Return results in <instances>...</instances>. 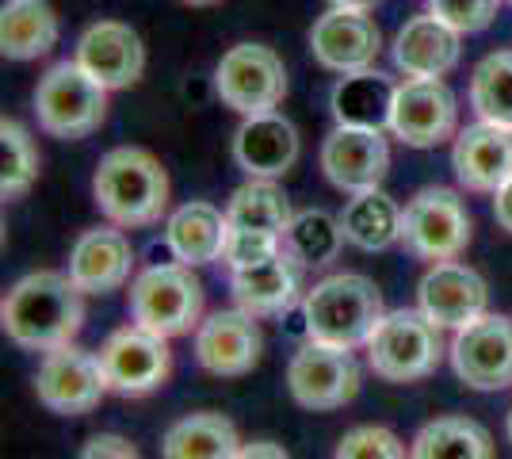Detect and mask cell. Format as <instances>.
<instances>
[{"instance_id": "1", "label": "cell", "mask_w": 512, "mask_h": 459, "mask_svg": "<svg viewBox=\"0 0 512 459\" xmlns=\"http://www.w3.org/2000/svg\"><path fill=\"white\" fill-rule=\"evenodd\" d=\"M0 326L8 341L31 352L73 345L77 329L85 326V291L69 280V272H31L8 287Z\"/></svg>"}, {"instance_id": "2", "label": "cell", "mask_w": 512, "mask_h": 459, "mask_svg": "<svg viewBox=\"0 0 512 459\" xmlns=\"http://www.w3.org/2000/svg\"><path fill=\"white\" fill-rule=\"evenodd\" d=\"M169 173L165 165L142 146H115L100 157L96 176H92V196L104 211L107 222L138 230L153 226L169 211Z\"/></svg>"}, {"instance_id": "3", "label": "cell", "mask_w": 512, "mask_h": 459, "mask_svg": "<svg viewBox=\"0 0 512 459\" xmlns=\"http://www.w3.org/2000/svg\"><path fill=\"white\" fill-rule=\"evenodd\" d=\"M299 314L310 341L367 349L371 333L386 318V306L375 280H367L360 272H333L314 287H306Z\"/></svg>"}, {"instance_id": "4", "label": "cell", "mask_w": 512, "mask_h": 459, "mask_svg": "<svg viewBox=\"0 0 512 459\" xmlns=\"http://www.w3.org/2000/svg\"><path fill=\"white\" fill-rule=\"evenodd\" d=\"M130 318L161 337L192 333L203 322V284L192 264H150L130 280Z\"/></svg>"}, {"instance_id": "5", "label": "cell", "mask_w": 512, "mask_h": 459, "mask_svg": "<svg viewBox=\"0 0 512 459\" xmlns=\"http://www.w3.org/2000/svg\"><path fill=\"white\" fill-rule=\"evenodd\" d=\"M440 326L425 310H386V318L367 341V364L386 383H417L444 360Z\"/></svg>"}, {"instance_id": "6", "label": "cell", "mask_w": 512, "mask_h": 459, "mask_svg": "<svg viewBox=\"0 0 512 459\" xmlns=\"http://www.w3.org/2000/svg\"><path fill=\"white\" fill-rule=\"evenodd\" d=\"M474 238L467 199L455 188L428 184L402 207V245L421 261H459Z\"/></svg>"}, {"instance_id": "7", "label": "cell", "mask_w": 512, "mask_h": 459, "mask_svg": "<svg viewBox=\"0 0 512 459\" xmlns=\"http://www.w3.org/2000/svg\"><path fill=\"white\" fill-rule=\"evenodd\" d=\"M35 119L46 134L77 142L100 131L107 119V88L88 77L77 62H58L39 77L35 88Z\"/></svg>"}, {"instance_id": "8", "label": "cell", "mask_w": 512, "mask_h": 459, "mask_svg": "<svg viewBox=\"0 0 512 459\" xmlns=\"http://www.w3.org/2000/svg\"><path fill=\"white\" fill-rule=\"evenodd\" d=\"M214 92L237 115L276 111L287 96V66L272 46L237 43L214 66Z\"/></svg>"}, {"instance_id": "9", "label": "cell", "mask_w": 512, "mask_h": 459, "mask_svg": "<svg viewBox=\"0 0 512 459\" xmlns=\"http://www.w3.org/2000/svg\"><path fill=\"white\" fill-rule=\"evenodd\" d=\"M398 142L413 150H436L459 134V104L444 77H406L394 88L390 127Z\"/></svg>"}, {"instance_id": "10", "label": "cell", "mask_w": 512, "mask_h": 459, "mask_svg": "<svg viewBox=\"0 0 512 459\" xmlns=\"http://www.w3.org/2000/svg\"><path fill=\"white\" fill-rule=\"evenodd\" d=\"M287 391L302 410H341L360 394V364L344 345L306 341L287 364Z\"/></svg>"}, {"instance_id": "11", "label": "cell", "mask_w": 512, "mask_h": 459, "mask_svg": "<svg viewBox=\"0 0 512 459\" xmlns=\"http://www.w3.org/2000/svg\"><path fill=\"white\" fill-rule=\"evenodd\" d=\"M96 356H100V368H104L107 391L130 394V398L165 387V379L172 375L169 337L138 326V322L115 329Z\"/></svg>"}, {"instance_id": "12", "label": "cell", "mask_w": 512, "mask_h": 459, "mask_svg": "<svg viewBox=\"0 0 512 459\" xmlns=\"http://www.w3.org/2000/svg\"><path fill=\"white\" fill-rule=\"evenodd\" d=\"M451 368L470 391H509L512 387V318L509 314H482L470 326L455 329L451 341Z\"/></svg>"}, {"instance_id": "13", "label": "cell", "mask_w": 512, "mask_h": 459, "mask_svg": "<svg viewBox=\"0 0 512 459\" xmlns=\"http://www.w3.org/2000/svg\"><path fill=\"white\" fill-rule=\"evenodd\" d=\"M35 394L46 410L65 417L92 414L107 394V379L100 368V356L77 345H62V349L46 352L39 375H35Z\"/></svg>"}, {"instance_id": "14", "label": "cell", "mask_w": 512, "mask_h": 459, "mask_svg": "<svg viewBox=\"0 0 512 459\" xmlns=\"http://www.w3.org/2000/svg\"><path fill=\"white\" fill-rule=\"evenodd\" d=\"M321 173L337 192H367L379 188L383 176L390 173V146L383 131L371 127H333L321 142Z\"/></svg>"}, {"instance_id": "15", "label": "cell", "mask_w": 512, "mask_h": 459, "mask_svg": "<svg viewBox=\"0 0 512 459\" xmlns=\"http://www.w3.org/2000/svg\"><path fill=\"white\" fill-rule=\"evenodd\" d=\"M73 62L85 69L88 77H96L107 92H115V88H130L142 81L146 46H142V35L130 23L96 20L81 31Z\"/></svg>"}, {"instance_id": "16", "label": "cell", "mask_w": 512, "mask_h": 459, "mask_svg": "<svg viewBox=\"0 0 512 459\" xmlns=\"http://www.w3.org/2000/svg\"><path fill=\"white\" fill-rule=\"evenodd\" d=\"M383 50V31L367 12H348V8H329L325 16L310 27V54L321 69L329 73H360L375 69Z\"/></svg>"}, {"instance_id": "17", "label": "cell", "mask_w": 512, "mask_h": 459, "mask_svg": "<svg viewBox=\"0 0 512 459\" xmlns=\"http://www.w3.org/2000/svg\"><path fill=\"white\" fill-rule=\"evenodd\" d=\"M417 310L440 329H463L490 310V287L463 261H436L417 284Z\"/></svg>"}, {"instance_id": "18", "label": "cell", "mask_w": 512, "mask_h": 459, "mask_svg": "<svg viewBox=\"0 0 512 459\" xmlns=\"http://www.w3.org/2000/svg\"><path fill=\"white\" fill-rule=\"evenodd\" d=\"M264 333L249 310H214L195 329V360L211 375H249L260 364Z\"/></svg>"}, {"instance_id": "19", "label": "cell", "mask_w": 512, "mask_h": 459, "mask_svg": "<svg viewBox=\"0 0 512 459\" xmlns=\"http://www.w3.org/2000/svg\"><path fill=\"white\" fill-rule=\"evenodd\" d=\"M69 280L85 295H111L130 284L134 272V245L123 234V226H96L85 230L69 249Z\"/></svg>"}, {"instance_id": "20", "label": "cell", "mask_w": 512, "mask_h": 459, "mask_svg": "<svg viewBox=\"0 0 512 459\" xmlns=\"http://www.w3.org/2000/svg\"><path fill=\"white\" fill-rule=\"evenodd\" d=\"M299 131L287 115L264 111V115H245L234 131V161L245 176H264L279 180L295 169L299 161Z\"/></svg>"}, {"instance_id": "21", "label": "cell", "mask_w": 512, "mask_h": 459, "mask_svg": "<svg viewBox=\"0 0 512 459\" xmlns=\"http://www.w3.org/2000/svg\"><path fill=\"white\" fill-rule=\"evenodd\" d=\"M451 169L459 188L493 196L512 176V127H497L486 119L463 127L451 146Z\"/></svg>"}, {"instance_id": "22", "label": "cell", "mask_w": 512, "mask_h": 459, "mask_svg": "<svg viewBox=\"0 0 512 459\" xmlns=\"http://www.w3.org/2000/svg\"><path fill=\"white\" fill-rule=\"evenodd\" d=\"M302 272L306 264L295 261L287 249L268 257L264 264L253 268H237L230 272V291L241 310H249L256 318H272V314H287L295 303H302Z\"/></svg>"}, {"instance_id": "23", "label": "cell", "mask_w": 512, "mask_h": 459, "mask_svg": "<svg viewBox=\"0 0 512 459\" xmlns=\"http://www.w3.org/2000/svg\"><path fill=\"white\" fill-rule=\"evenodd\" d=\"M459 54L463 35L432 12L406 20L394 35V66L406 77H448L459 66Z\"/></svg>"}, {"instance_id": "24", "label": "cell", "mask_w": 512, "mask_h": 459, "mask_svg": "<svg viewBox=\"0 0 512 459\" xmlns=\"http://www.w3.org/2000/svg\"><path fill=\"white\" fill-rule=\"evenodd\" d=\"M230 238V219L226 211H218L207 199L180 203L165 219V245L180 264H211L222 261Z\"/></svg>"}, {"instance_id": "25", "label": "cell", "mask_w": 512, "mask_h": 459, "mask_svg": "<svg viewBox=\"0 0 512 459\" xmlns=\"http://www.w3.org/2000/svg\"><path fill=\"white\" fill-rule=\"evenodd\" d=\"M58 12L50 0H4L0 4V54L12 62H35L58 46Z\"/></svg>"}, {"instance_id": "26", "label": "cell", "mask_w": 512, "mask_h": 459, "mask_svg": "<svg viewBox=\"0 0 512 459\" xmlns=\"http://www.w3.org/2000/svg\"><path fill=\"white\" fill-rule=\"evenodd\" d=\"M394 88L379 69H360V73H344L333 88V115L341 127H371L386 131L390 127V104H394Z\"/></svg>"}, {"instance_id": "27", "label": "cell", "mask_w": 512, "mask_h": 459, "mask_svg": "<svg viewBox=\"0 0 512 459\" xmlns=\"http://www.w3.org/2000/svg\"><path fill=\"white\" fill-rule=\"evenodd\" d=\"M344 241L363 253H383L402 241V207L383 188H367L344 203L341 211Z\"/></svg>"}, {"instance_id": "28", "label": "cell", "mask_w": 512, "mask_h": 459, "mask_svg": "<svg viewBox=\"0 0 512 459\" xmlns=\"http://www.w3.org/2000/svg\"><path fill=\"white\" fill-rule=\"evenodd\" d=\"M241 437L234 421L222 414H188L172 421L161 437V459H237Z\"/></svg>"}, {"instance_id": "29", "label": "cell", "mask_w": 512, "mask_h": 459, "mask_svg": "<svg viewBox=\"0 0 512 459\" xmlns=\"http://www.w3.org/2000/svg\"><path fill=\"white\" fill-rule=\"evenodd\" d=\"M409 459H493V437L474 417H436L413 437Z\"/></svg>"}, {"instance_id": "30", "label": "cell", "mask_w": 512, "mask_h": 459, "mask_svg": "<svg viewBox=\"0 0 512 459\" xmlns=\"http://www.w3.org/2000/svg\"><path fill=\"white\" fill-rule=\"evenodd\" d=\"M226 219L237 230H268L279 234L291 226L295 211H291V199L279 188V180H264V176H249L241 188H234V196L226 203Z\"/></svg>"}, {"instance_id": "31", "label": "cell", "mask_w": 512, "mask_h": 459, "mask_svg": "<svg viewBox=\"0 0 512 459\" xmlns=\"http://www.w3.org/2000/svg\"><path fill=\"white\" fill-rule=\"evenodd\" d=\"M344 230L341 219H333L329 211L310 207V211H295L291 226L283 230V249L302 261L306 268H321V264H333L341 257Z\"/></svg>"}, {"instance_id": "32", "label": "cell", "mask_w": 512, "mask_h": 459, "mask_svg": "<svg viewBox=\"0 0 512 459\" xmlns=\"http://www.w3.org/2000/svg\"><path fill=\"white\" fill-rule=\"evenodd\" d=\"M470 108L478 119L512 127V50L486 54L470 73Z\"/></svg>"}, {"instance_id": "33", "label": "cell", "mask_w": 512, "mask_h": 459, "mask_svg": "<svg viewBox=\"0 0 512 459\" xmlns=\"http://www.w3.org/2000/svg\"><path fill=\"white\" fill-rule=\"evenodd\" d=\"M39 176V146L16 119H0V196L23 199Z\"/></svg>"}, {"instance_id": "34", "label": "cell", "mask_w": 512, "mask_h": 459, "mask_svg": "<svg viewBox=\"0 0 512 459\" xmlns=\"http://www.w3.org/2000/svg\"><path fill=\"white\" fill-rule=\"evenodd\" d=\"M337 459H409V452L383 425H356L337 444Z\"/></svg>"}, {"instance_id": "35", "label": "cell", "mask_w": 512, "mask_h": 459, "mask_svg": "<svg viewBox=\"0 0 512 459\" xmlns=\"http://www.w3.org/2000/svg\"><path fill=\"white\" fill-rule=\"evenodd\" d=\"M276 253H283V238H279V234H268V230H237V226H230L222 261L230 264V272H237V268L264 264L268 257H276Z\"/></svg>"}, {"instance_id": "36", "label": "cell", "mask_w": 512, "mask_h": 459, "mask_svg": "<svg viewBox=\"0 0 512 459\" xmlns=\"http://www.w3.org/2000/svg\"><path fill=\"white\" fill-rule=\"evenodd\" d=\"M501 0H428V12L455 27L459 35H478L497 20Z\"/></svg>"}, {"instance_id": "37", "label": "cell", "mask_w": 512, "mask_h": 459, "mask_svg": "<svg viewBox=\"0 0 512 459\" xmlns=\"http://www.w3.org/2000/svg\"><path fill=\"white\" fill-rule=\"evenodd\" d=\"M77 459H142V456H138V448L127 437H119V433H96V437L85 440V448H81Z\"/></svg>"}, {"instance_id": "38", "label": "cell", "mask_w": 512, "mask_h": 459, "mask_svg": "<svg viewBox=\"0 0 512 459\" xmlns=\"http://www.w3.org/2000/svg\"><path fill=\"white\" fill-rule=\"evenodd\" d=\"M493 219H497L501 230H509L512 234V176L493 192Z\"/></svg>"}, {"instance_id": "39", "label": "cell", "mask_w": 512, "mask_h": 459, "mask_svg": "<svg viewBox=\"0 0 512 459\" xmlns=\"http://www.w3.org/2000/svg\"><path fill=\"white\" fill-rule=\"evenodd\" d=\"M237 459H291V456L279 448L276 440H249V444H241Z\"/></svg>"}, {"instance_id": "40", "label": "cell", "mask_w": 512, "mask_h": 459, "mask_svg": "<svg viewBox=\"0 0 512 459\" xmlns=\"http://www.w3.org/2000/svg\"><path fill=\"white\" fill-rule=\"evenodd\" d=\"M333 8H348V12H371L379 0H329Z\"/></svg>"}, {"instance_id": "41", "label": "cell", "mask_w": 512, "mask_h": 459, "mask_svg": "<svg viewBox=\"0 0 512 459\" xmlns=\"http://www.w3.org/2000/svg\"><path fill=\"white\" fill-rule=\"evenodd\" d=\"M184 4H192V8H211V4H222V0H184Z\"/></svg>"}, {"instance_id": "42", "label": "cell", "mask_w": 512, "mask_h": 459, "mask_svg": "<svg viewBox=\"0 0 512 459\" xmlns=\"http://www.w3.org/2000/svg\"><path fill=\"white\" fill-rule=\"evenodd\" d=\"M505 433H509V440H512V410H509V421H505Z\"/></svg>"}, {"instance_id": "43", "label": "cell", "mask_w": 512, "mask_h": 459, "mask_svg": "<svg viewBox=\"0 0 512 459\" xmlns=\"http://www.w3.org/2000/svg\"><path fill=\"white\" fill-rule=\"evenodd\" d=\"M509 4H512V0H509Z\"/></svg>"}]
</instances>
